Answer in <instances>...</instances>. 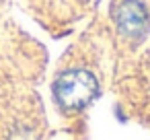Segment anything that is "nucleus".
<instances>
[{
	"label": "nucleus",
	"instance_id": "f257e3e1",
	"mask_svg": "<svg viewBox=\"0 0 150 140\" xmlns=\"http://www.w3.org/2000/svg\"><path fill=\"white\" fill-rule=\"evenodd\" d=\"M56 99L62 109L66 111H78L86 107L99 93L97 78L86 70H70L64 72L56 85H54Z\"/></svg>",
	"mask_w": 150,
	"mask_h": 140
},
{
	"label": "nucleus",
	"instance_id": "f03ea898",
	"mask_svg": "<svg viewBox=\"0 0 150 140\" xmlns=\"http://www.w3.org/2000/svg\"><path fill=\"white\" fill-rule=\"evenodd\" d=\"M117 27L129 39H142L150 31V17L142 2L138 0H123L117 11Z\"/></svg>",
	"mask_w": 150,
	"mask_h": 140
}]
</instances>
